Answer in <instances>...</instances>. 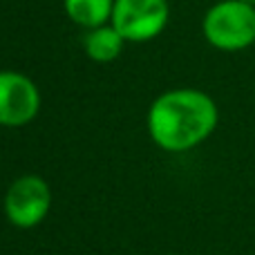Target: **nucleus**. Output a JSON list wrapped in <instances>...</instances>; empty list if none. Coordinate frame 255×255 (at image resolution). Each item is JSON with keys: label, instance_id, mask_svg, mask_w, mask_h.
Instances as JSON below:
<instances>
[{"label": "nucleus", "instance_id": "1", "mask_svg": "<svg viewBox=\"0 0 255 255\" xmlns=\"http://www.w3.org/2000/svg\"><path fill=\"white\" fill-rule=\"evenodd\" d=\"M220 124V108L211 94L177 88L159 94L148 108L145 126L154 145L166 152H188L202 145Z\"/></svg>", "mask_w": 255, "mask_h": 255}, {"label": "nucleus", "instance_id": "2", "mask_svg": "<svg viewBox=\"0 0 255 255\" xmlns=\"http://www.w3.org/2000/svg\"><path fill=\"white\" fill-rule=\"evenodd\" d=\"M202 34L220 52H242L255 45V7L242 0H217L202 18Z\"/></svg>", "mask_w": 255, "mask_h": 255}, {"label": "nucleus", "instance_id": "3", "mask_svg": "<svg viewBox=\"0 0 255 255\" xmlns=\"http://www.w3.org/2000/svg\"><path fill=\"white\" fill-rule=\"evenodd\" d=\"M170 20L168 0H115L110 25L126 43H148L166 29Z\"/></svg>", "mask_w": 255, "mask_h": 255}, {"label": "nucleus", "instance_id": "4", "mask_svg": "<svg viewBox=\"0 0 255 255\" xmlns=\"http://www.w3.org/2000/svg\"><path fill=\"white\" fill-rule=\"evenodd\" d=\"M52 208V188L38 175H22L4 193V217L16 229H34Z\"/></svg>", "mask_w": 255, "mask_h": 255}, {"label": "nucleus", "instance_id": "5", "mask_svg": "<svg viewBox=\"0 0 255 255\" xmlns=\"http://www.w3.org/2000/svg\"><path fill=\"white\" fill-rule=\"evenodd\" d=\"M40 90L22 72L0 70V126L22 128L38 117Z\"/></svg>", "mask_w": 255, "mask_h": 255}, {"label": "nucleus", "instance_id": "6", "mask_svg": "<svg viewBox=\"0 0 255 255\" xmlns=\"http://www.w3.org/2000/svg\"><path fill=\"white\" fill-rule=\"evenodd\" d=\"M126 38L108 22V25L88 29L83 38V49L94 63H112L124 52Z\"/></svg>", "mask_w": 255, "mask_h": 255}, {"label": "nucleus", "instance_id": "7", "mask_svg": "<svg viewBox=\"0 0 255 255\" xmlns=\"http://www.w3.org/2000/svg\"><path fill=\"white\" fill-rule=\"evenodd\" d=\"M63 9L74 25L94 29L112 20L115 0H63Z\"/></svg>", "mask_w": 255, "mask_h": 255}, {"label": "nucleus", "instance_id": "8", "mask_svg": "<svg viewBox=\"0 0 255 255\" xmlns=\"http://www.w3.org/2000/svg\"><path fill=\"white\" fill-rule=\"evenodd\" d=\"M242 2H249V4H253L255 7V0H242Z\"/></svg>", "mask_w": 255, "mask_h": 255}]
</instances>
